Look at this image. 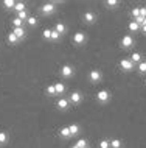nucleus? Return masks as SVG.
<instances>
[{
    "label": "nucleus",
    "instance_id": "obj_1",
    "mask_svg": "<svg viewBox=\"0 0 146 148\" xmlns=\"http://www.w3.org/2000/svg\"><path fill=\"white\" fill-rule=\"evenodd\" d=\"M134 45H135V39H134L132 34H124L123 38H121V41H120V47H121V49L129 50V49H132Z\"/></svg>",
    "mask_w": 146,
    "mask_h": 148
},
{
    "label": "nucleus",
    "instance_id": "obj_2",
    "mask_svg": "<svg viewBox=\"0 0 146 148\" xmlns=\"http://www.w3.org/2000/svg\"><path fill=\"white\" fill-rule=\"evenodd\" d=\"M110 98H112V95H110V92L107 89H101L96 92V101L101 103V105H106V103L110 101Z\"/></svg>",
    "mask_w": 146,
    "mask_h": 148
},
{
    "label": "nucleus",
    "instance_id": "obj_3",
    "mask_svg": "<svg viewBox=\"0 0 146 148\" xmlns=\"http://www.w3.org/2000/svg\"><path fill=\"white\" fill-rule=\"evenodd\" d=\"M120 69L128 73V72H132L134 69H135V64H134L129 58H123V59L120 61Z\"/></svg>",
    "mask_w": 146,
    "mask_h": 148
},
{
    "label": "nucleus",
    "instance_id": "obj_4",
    "mask_svg": "<svg viewBox=\"0 0 146 148\" xmlns=\"http://www.w3.org/2000/svg\"><path fill=\"white\" fill-rule=\"evenodd\" d=\"M54 11H56V3H54V2H47L41 8V13L44 16H51Z\"/></svg>",
    "mask_w": 146,
    "mask_h": 148
},
{
    "label": "nucleus",
    "instance_id": "obj_5",
    "mask_svg": "<svg viewBox=\"0 0 146 148\" xmlns=\"http://www.w3.org/2000/svg\"><path fill=\"white\" fill-rule=\"evenodd\" d=\"M61 77L62 78H72L73 75H75V69H73V66H70V64H64V66L61 67Z\"/></svg>",
    "mask_w": 146,
    "mask_h": 148
},
{
    "label": "nucleus",
    "instance_id": "obj_6",
    "mask_svg": "<svg viewBox=\"0 0 146 148\" xmlns=\"http://www.w3.org/2000/svg\"><path fill=\"white\" fill-rule=\"evenodd\" d=\"M101 78H103L101 70L92 69V70L89 72V79H90V83H92V84H96V83H100V81H101Z\"/></svg>",
    "mask_w": 146,
    "mask_h": 148
},
{
    "label": "nucleus",
    "instance_id": "obj_7",
    "mask_svg": "<svg viewBox=\"0 0 146 148\" xmlns=\"http://www.w3.org/2000/svg\"><path fill=\"white\" fill-rule=\"evenodd\" d=\"M86 41H87V38H86V33H82V31H76V33L73 34V44L75 45H84Z\"/></svg>",
    "mask_w": 146,
    "mask_h": 148
},
{
    "label": "nucleus",
    "instance_id": "obj_8",
    "mask_svg": "<svg viewBox=\"0 0 146 148\" xmlns=\"http://www.w3.org/2000/svg\"><path fill=\"white\" fill-rule=\"evenodd\" d=\"M82 21L86 23H89V25H92V23H95V21H96V14L93 13V11H86V13L82 14Z\"/></svg>",
    "mask_w": 146,
    "mask_h": 148
},
{
    "label": "nucleus",
    "instance_id": "obj_9",
    "mask_svg": "<svg viewBox=\"0 0 146 148\" xmlns=\"http://www.w3.org/2000/svg\"><path fill=\"white\" fill-rule=\"evenodd\" d=\"M69 101H70V103H73V105H79V103L82 101V94H81L79 90L72 92V95H70Z\"/></svg>",
    "mask_w": 146,
    "mask_h": 148
},
{
    "label": "nucleus",
    "instance_id": "obj_10",
    "mask_svg": "<svg viewBox=\"0 0 146 148\" xmlns=\"http://www.w3.org/2000/svg\"><path fill=\"white\" fill-rule=\"evenodd\" d=\"M56 106H58V109L59 111H67L69 109V106H70V101H69V98H64V97H61L56 101Z\"/></svg>",
    "mask_w": 146,
    "mask_h": 148
},
{
    "label": "nucleus",
    "instance_id": "obj_11",
    "mask_svg": "<svg viewBox=\"0 0 146 148\" xmlns=\"http://www.w3.org/2000/svg\"><path fill=\"white\" fill-rule=\"evenodd\" d=\"M11 33H14L16 36H17V39L19 41H22V39H25V36H26V31L23 27H19V28H13V31Z\"/></svg>",
    "mask_w": 146,
    "mask_h": 148
},
{
    "label": "nucleus",
    "instance_id": "obj_12",
    "mask_svg": "<svg viewBox=\"0 0 146 148\" xmlns=\"http://www.w3.org/2000/svg\"><path fill=\"white\" fill-rule=\"evenodd\" d=\"M54 31H58L59 34H65L67 33V27H65V23H62V22H58L56 25H54V28H53Z\"/></svg>",
    "mask_w": 146,
    "mask_h": 148
},
{
    "label": "nucleus",
    "instance_id": "obj_13",
    "mask_svg": "<svg viewBox=\"0 0 146 148\" xmlns=\"http://www.w3.org/2000/svg\"><path fill=\"white\" fill-rule=\"evenodd\" d=\"M59 136H61L62 139H70V137H72V134H70L69 126H62L61 130H59Z\"/></svg>",
    "mask_w": 146,
    "mask_h": 148
},
{
    "label": "nucleus",
    "instance_id": "obj_14",
    "mask_svg": "<svg viewBox=\"0 0 146 148\" xmlns=\"http://www.w3.org/2000/svg\"><path fill=\"white\" fill-rule=\"evenodd\" d=\"M54 90H56V95H62L65 92V84L64 83H54Z\"/></svg>",
    "mask_w": 146,
    "mask_h": 148
},
{
    "label": "nucleus",
    "instance_id": "obj_15",
    "mask_svg": "<svg viewBox=\"0 0 146 148\" xmlns=\"http://www.w3.org/2000/svg\"><path fill=\"white\" fill-rule=\"evenodd\" d=\"M26 10V5L23 2H16V5H14V13L17 14V13H22V11H25Z\"/></svg>",
    "mask_w": 146,
    "mask_h": 148
},
{
    "label": "nucleus",
    "instance_id": "obj_16",
    "mask_svg": "<svg viewBox=\"0 0 146 148\" xmlns=\"http://www.w3.org/2000/svg\"><path fill=\"white\" fill-rule=\"evenodd\" d=\"M69 130H70V134H72V137L79 134V125L78 123H72V125H69Z\"/></svg>",
    "mask_w": 146,
    "mask_h": 148
},
{
    "label": "nucleus",
    "instance_id": "obj_17",
    "mask_svg": "<svg viewBox=\"0 0 146 148\" xmlns=\"http://www.w3.org/2000/svg\"><path fill=\"white\" fill-rule=\"evenodd\" d=\"M8 140H10V136H8L6 131H0V147L6 145Z\"/></svg>",
    "mask_w": 146,
    "mask_h": 148
},
{
    "label": "nucleus",
    "instance_id": "obj_18",
    "mask_svg": "<svg viewBox=\"0 0 146 148\" xmlns=\"http://www.w3.org/2000/svg\"><path fill=\"white\" fill-rule=\"evenodd\" d=\"M129 59H131V61H132L134 64H140L141 61H143V59H141V53H139V51H134Z\"/></svg>",
    "mask_w": 146,
    "mask_h": 148
},
{
    "label": "nucleus",
    "instance_id": "obj_19",
    "mask_svg": "<svg viewBox=\"0 0 146 148\" xmlns=\"http://www.w3.org/2000/svg\"><path fill=\"white\" fill-rule=\"evenodd\" d=\"M121 147H123L121 139L115 137V139H112V140H110V148H121Z\"/></svg>",
    "mask_w": 146,
    "mask_h": 148
},
{
    "label": "nucleus",
    "instance_id": "obj_20",
    "mask_svg": "<svg viewBox=\"0 0 146 148\" xmlns=\"http://www.w3.org/2000/svg\"><path fill=\"white\" fill-rule=\"evenodd\" d=\"M128 28H129V31H131V33H137V31L140 30V25H139L135 21H132V22L128 25Z\"/></svg>",
    "mask_w": 146,
    "mask_h": 148
},
{
    "label": "nucleus",
    "instance_id": "obj_21",
    "mask_svg": "<svg viewBox=\"0 0 146 148\" xmlns=\"http://www.w3.org/2000/svg\"><path fill=\"white\" fill-rule=\"evenodd\" d=\"M8 42H10L11 45H16V44H19L20 41L17 39V36H16L14 33H10V34H8Z\"/></svg>",
    "mask_w": 146,
    "mask_h": 148
},
{
    "label": "nucleus",
    "instance_id": "obj_22",
    "mask_svg": "<svg viewBox=\"0 0 146 148\" xmlns=\"http://www.w3.org/2000/svg\"><path fill=\"white\" fill-rule=\"evenodd\" d=\"M16 17H17V19H20V21H23V22H26V19H28L30 17V14H28V11H22V13H17V14H16Z\"/></svg>",
    "mask_w": 146,
    "mask_h": 148
},
{
    "label": "nucleus",
    "instance_id": "obj_23",
    "mask_svg": "<svg viewBox=\"0 0 146 148\" xmlns=\"http://www.w3.org/2000/svg\"><path fill=\"white\" fill-rule=\"evenodd\" d=\"M137 70H139V73L145 75L146 73V61H141L140 64H137Z\"/></svg>",
    "mask_w": 146,
    "mask_h": 148
},
{
    "label": "nucleus",
    "instance_id": "obj_24",
    "mask_svg": "<svg viewBox=\"0 0 146 148\" xmlns=\"http://www.w3.org/2000/svg\"><path fill=\"white\" fill-rule=\"evenodd\" d=\"M14 5H16L14 0H3V6H5L6 10H14Z\"/></svg>",
    "mask_w": 146,
    "mask_h": 148
},
{
    "label": "nucleus",
    "instance_id": "obj_25",
    "mask_svg": "<svg viewBox=\"0 0 146 148\" xmlns=\"http://www.w3.org/2000/svg\"><path fill=\"white\" fill-rule=\"evenodd\" d=\"M98 147L100 148H110V140L109 139H101L100 143H98Z\"/></svg>",
    "mask_w": 146,
    "mask_h": 148
},
{
    "label": "nucleus",
    "instance_id": "obj_26",
    "mask_svg": "<svg viewBox=\"0 0 146 148\" xmlns=\"http://www.w3.org/2000/svg\"><path fill=\"white\" fill-rule=\"evenodd\" d=\"M26 23H28L30 27H37V23H39V22H37V19H36V17H33V16H30V17L26 19Z\"/></svg>",
    "mask_w": 146,
    "mask_h": 148
},
{
    "label": "nucleus",
    "instance_id": "obj_27",
    "mask_svg": "<svg viewBox=\"0 0 146 148\" xmlns=\"http://www.w3.org/2000/svg\"><path fill=\"white\" fill-rule=\"evenodd\" d=\"M11 23H13V27H14V28H19V27H23V21H20V19H17V17H14L13 21H11Z\"/></svg>",
    "mask_w": 146,
    "mask_h": 148
},
{
    "label": "nucleus",
    "instance_id": "obj_28",
    "mask_svg": "<svg viewBox=\"0 0 146 148\" xmlns=\"http://www.w3.org/2000/svg\"><path fill=\"white\" fill-rule=\"evenodd\" d=\"M45 92H47V95H50V97H54V95H56V90H54V86H53V84L47 87Z\"/></svg>",
    "mask_w": 146,
    "mask_h": 148
},
{
    "label": "nucleus",
    "instance_id": "obj_29",
    "mask_svg": "<svg viewBox=\"0 0 146 148\" xmlns=\"http://www.w3.org/2000/svg\"><path fill=\"white\" fill-rule=\"evenodd\" d=\"M75 145H76L78 148H86V147H89V145H87V140H86V139H79V140L75 143Z\"/></svg>",
    "mask_w": 146,
    "mask_h": 148
},
{
    "label": "nucleus",
    "instance_id": "obj_30",
    "mask_svg": "<svg viewBox=\"0 0 146 148\" xmlns=\"http://www.w3.org/2000/svg\"><path fill=\"white\" fill-rule=\"evenodd\" d=\"M106 5H107L109 8H115V6L120 5V2H118V0H107V2H106Z\"/></svg>",
    "mask_w": 146,
    "mask_h": 148
},
{
    "label": "nucleus",
    "instance_id": "obj_31",
    "mask_svg": "<svg viewBox=\"0 0 146 148\" xmlns=\"http://www.w3.org/2000/svg\"><path fill=\"white\" fill-rule=\"evenodd\" d=\"M42 38H44V39H50L51 38V28H45L44 31H42Z\"/></svg>",
    "mask_w": 146,
    "mask_h": 148
},
{
    "label": "nucleus",
    "instance_id": "obj_32",
    "mask_svg": "<svg viewBox=\"0 0 146 148\" xmlns=\"http://www.w3.org/2000/svg\"><path fill=\"white\" fill-rule=\"evenodd\" d=\"M59 38H61V34H59L58 33V31H54V30H51V41H54V42H56V41H59Z\"/></svg>",
    "mask_w": 146,
    "mask_h": 148
},
{
    "label": "nucleus",
    "instance_id": "obj_33",
    "mask_svg": "<svg viewBox=\"0 0 146 148\" xmlns=\"http://www.w3.org/2000/svg\"><path fill=\"white\" fill-rule=\"evenodd\" d=\"M131 14H132V17H134V19H137V17H139V16H140V6H137V8H132Z\"/></svg>",
    "mask_w": 146,
    "mask_h": 148
},
{
    "label": "nucleus",
    "instance_id": "obj_34",
    "mask_svg": "<svg viewBox=\"0 0 146 148\" xmlns=\"http://www.w3.org/2000/svg\"><path fill=\"white\" fill-rule=\"evenodd\" d=\"M140 17H146V8L145 6H140Z\"/></svg>",
    "mask_w": 146,
    "mask_h": 148
},
{
    "label": "nucleus",
    "instance_id": "obj_35",
    "mask_svg": "<svg viewBox=\"0 0 146 148\" xmlns=\"http://www.w3.org/2000/svg\"><path fill=\"white\" fill-rule=\"evenodd\" d=\"M140 30H141V31H143V33L146 34V23H145V25H141V27H140Z\"/></svg>",
    "mask_w": 146,
    "mask_h": 148
},
{
    "label": "nucleus",
    "instance_id": "obj_36",
    "mask_svg": "<svg viewBox=\"0 0 146 148\" xmlns=\"http://www.w3.org/2000/svg\"><path fill=\"white\" fill-rule=\"evenodd\" d=\"M72 148H78V147H76V145H73V147H72Z\"/></svg>",
    "mask_w": 146,
    "mask_h": 148
},
{
    "label": "nucleus",
    "instance_id": "obj_37",
    "mask_svg": "<svg viewBox=\"0 0 146 148\" xmlns=\"http://www.w3.org/2000/svg\"><path fill=\"white\" fill-rule=\"evenodd\" d=\"M86 148H89V147H86Z\"/></svg>",
    "mask_w": 146,
    "mask_h": 148
},
{
    "label": "nucleus",
    "instance_id": "obj_38",
    "mask_svg": "<svg viewBox=\"0 0 146 148\" xmlns=\"http://www.w3.org/2000/svg\"><path fill=\"white\" fill-rule=\"evenodd\" d=\"M145 83H146V81H145Z\"/></svg>",
    "mask_w": 146,
    "mask_h": 148
}]
</instances>
